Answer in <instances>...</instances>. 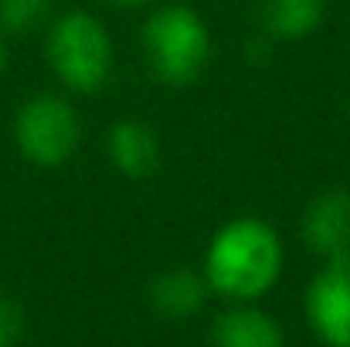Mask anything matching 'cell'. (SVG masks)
<instances>
[{
    "label": "cell",
    "instance_id": "8",
    "mask_svg": "<svg viewBox=\"0 0 350 347\" xmlns=\"http://www.w3.org/2000/svg\"><path fill=\"white\" fill-rule=\"evenodd\" d=\"M146 300H150V310L163 320H191L198 317L208 300H211V286L204 279L201 269H191V266H170L163 269L160 276L150 279V290H146Z\"/></svg>",
    "mask_w": 350,
    "mask_h": 347
},
{
    "label": "cell",
    "instance_id": "15",
    "mask_svg": "<svg viewBox=\"0 0 350 347\" xmlns=\"http://www.w3.org/2000/svg\"><path fill=\"white\" fill-rule=\"evenodd\" d=\"M347 123H350V99H347Z\"/></svg>",
    "mask_w": 350,
    "mask_h": 347
},
{
    "label": "cell",
    "instance_id": "7",
    "mask_svg": "<svg viewBox=\"0 0 350 347\" xmlns=\"http://www.w3.org/2000/svg\"><path fill=\"white\" fill-rule=\"evenodd\" d=\"M106 157L126 181H146L160 170V136L146 119H116L106 133Z\"/></svg>",
    "mask_w": 350,
    "mask_h": 347
},
{
    "label": "cell",
    "instance_id": "11",
    "mask_svg": "<svg viewBox=\"0 0 350 347\" xmlns=\"http://www.w3.org/2000/svg\"><path fill=\"white\" fill-rule=\"evenodd\" d=\"M51 17H55V0H0V31L7 38L44 31Z\"/></svg>",
    "mask_w": 350,
    "mask_h": 347
},
{
    "label": "cell",
    "instance_id": "14",
    "mask_svg": "<svg viewBox=\"0 0 350 347\" xmlns=\"http://www.w3.org/2000/svg\"><path fill=\"white\" fill-rule=\"evenodd\" d=\"M3 72H7V34L0 31V79H3Z\"/></svg>",
    "mask_w": 350,
    "mask_h": 347
},
{
    "label": "cell",
    "instance_id": "6",
    "mask_svg": "<svg viewBox=\"0 0 350 347\" xmlns=\"http://www.w3.org/2000/svg\"><path fill=\"white\" fill-rule=\"evenodd\" d=\"M299 242L310 255L337 259L350 252V188L330 184L317 191L299 211Z\"/></svg>",
    "mask_w": 350,
    "mask_h": 347
},
{
    "label": "cell",
    "instance_id": "1",
    "mask_svg": "<svg viewBox=\"0 0 350 347\" xmlns=\"http://www.w3.org/2000/svg\"><path fill=\"white\" fill-rule=\"evenodd\" d=\"M286 266V242L279 229L258 215H234L208 238L201 272L211 296L225 303H258L275 290Z\"/></svg>",
    "mask_w": 350,
    "mask_h": 347
},
{
    "label": "cell",
    "instance_id": "2",
    "mask_svg": "<svg viewBox=\"0 0 350 347\" xmlns=\"http://www.w3.org/2000/svg\"><path fill=\"white\" fill-rule=\"evenodd\" d=\"M139 51L153 82L167 89H187L208 72L215 58V38L201 10L170 0L157 3L143 17Z\"/></svg>",
    "mask_w": 350,
    "mask_h": 347
},
{
    "label": "cell",
    "instance_id": "9",
    "mask_svg": "<svg viewBox=\"0 0 350 347\" xmlns=\"http://www.w3.org/2000/svg\"><path fill=\"white\" fill-rule=\"evenodd\" d=\"M211 347H286V331L258 303H228L211 324Z\"/></svg>",
    "mask_w": 350,
    "mask_h": 347
},
{
    "label": "cell",
    "instance_id": "13",
    "mask_svg": "<svg viewBox=\"0 0 350 347\" xmlns=\"http://www.w3.org/2000/svg\"><path fill=\"white\" fill-rule=\"evenodd\" d=\"M103 3H109V7H116V10H139V7H150V3H157V0H103Z\"/></svg>",
    "mask_w": 350,
    "mask_h": 347
},
{
    "label": "cell",
    "instance_id": "10",
    "mask_svg": "<svg viewBox=\"0 0 350 347\" xmlns=\"http://www.w3.org/2000/svg\"><path fill=\"white\" fill-rule=\"evenodd\" d=\"M323 17L327 0H258V31L269 41H306Z\"/></svg>",
    "mask_w": 350,
    "mask_h": 347
},
{
    "label": "cell",
    "instance_id": "5",
    "mask_svg": "<svg viewBox=\"0 0 350 347\" xmlns=\"http://www.w3.org/2000/svg\"><path fill=\"white\" fill-rule=\"evenodd\" d=\"M303 313L320 344L350 347V252L320 262L306 283Z\"/></svg>",
    "mask_w": 350,
    "mask_h": 347
},
{
    "label": "cell",
    "instance_id": "12",
    "mask_svg": "<svg viewBox=\"0 0 350 347\" xmlns=\"http://www.w3.org/2000/svg\"><path fill=\"white\" fill-rule=\"evenodd\" d=\"M21 337H24V310L10 296H0V347H14Z\"/></svg>",
    "mask_w": 350,
    "mask_h": 347
},
{
    "label": "cell",
    "instance_id": "3",
    "mask_svg": "<svg viewBox=\"0 0 350 347\" xmlns=\"http://www.w3.org/2000/svg\"><path fill=\"white\" fill-rule=\"evenodd\" d=\"M44 65L68 96H96L109 86L116 68V44L109 27L92 10H62L44 27Z\"/></svg>",
    "mask_w": 350,
    "mask_h": 347
},
{
    "label": "cell",
    "instance_id": "4",
    "mask_svg": "<svg viewBox=\"0 0 350 347\" xmlns=\"http://www.w3.org/2000/svg\"><path fill=\"white\" fill-rule=\"evenodd\" d=\"M17 153L38 170H62L82 146V116L68 92H31L10 119Z\"/></svg>",
    "mask_w": 350,
    "mask_h": 347
}]
</instances>
